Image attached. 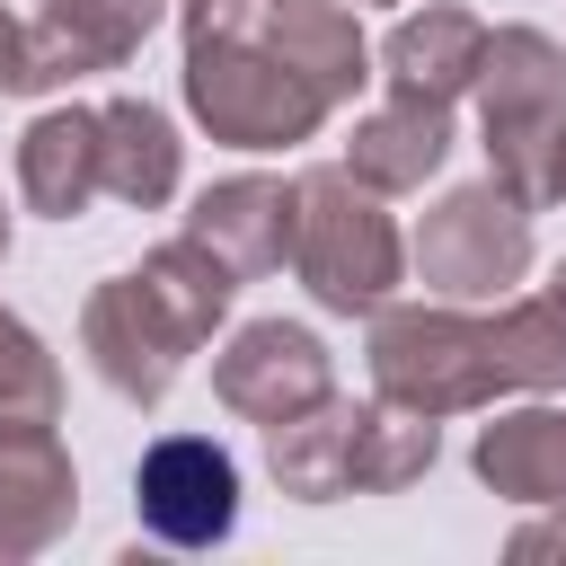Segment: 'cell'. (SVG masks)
Instances as JSON below:
<instances>
[{"label": "cell", "mask_w": 566, "mask_h": 566, "mask_svg": "<svg viewBox=\"0 0 566 566\" xmlns=\"http://www.w3.org/2000/svg\"><path fill=\"white\" fill-rule=\"evenodd\" d=\"M548 203H566V124H557V150H548Z\"/></svg>", "instance_id": "cell-22"}, {"label": "cell", "mask_w": 566, "mask_h": 566, "mask_svg": "<svg viewBox=\"0 0 566 566\" xmlns=\"http://www.w3.org/2000/svg\"><path fill=\"white\" fill-rule=\"evenodd\" d=\"M35 88H62L53 62H44V44H35V18L0 9V97H35Z\"/></svg>", "instance_id": "cell-20"}, {"label": "cell", "mask_w": 566, "mask_h": 566, "mask_svg": "<svg viewBox=\"0 0 566 566\" xmlns=\"http://www.w3.org/2000/svg\"><path fill=\"white\" fill-rule=\"evenodd\" d=\"M159 18L168 0H35V44L53 80H80V71H115Z\"/></svg>", "instance_id": "cell-16"}, {"label": "cell", "mask_w": 566, "mask_h": 566, "mask_svg": "<svg viewBox=\"0 0 566 566\" xmlns=\"http://www.w3.org/2000/svg\"><path fill=\"white\" fill-rule=\"evenodd\" d=\"M186 106L212 142L230 150H283V142H310L327 124V88L265 35V18L248 35H195L186 44Z\"/></svg>", "instance_id": "cell-2"}, {"label": "cell", "mask_w": 566, "mask_h": 566, "mask_svg": "<svg viewBox=\"0 0 566 566\" xmlns=\"http://www.w3.org/2000/svg\"><path fill=\"white\" fill-rule=\"evenodd\" d=\"M177 124L150 106V97H106L97 106V177L115 203H168L177 195Z\"/></svg>", "instance_id": "cell-15"}, {"label": "cell", "mask_w": 566, "mask_h": 566, "mask_svg": "<svg viewBox=\"0 0 566 566\" xmlns=\"http://www.w3.org/2000/svg\"><path fill=\"white\" fill-rule=\"evenodd\" d=\"M292 274L310 283L318 310L336 318H371L389 292H398V221L380 212V195L354 177V168H301L292 177Z\"/></svg>", "instance_id": "cell-3"}, {"label": "cell", "mask_w": 566, "mask_h": 566, "mask_svg": "<svg viewBox=\"0 0 566 566\" xmlns=\"http://www.w3.org/2000/svg\"><path fill=\"white\" fill-rule=\"evenodd\" d=\"M442 159H451V106H424V97L371 106V115L354 124V142H345V168H354L371 195H407V186H424Z\"/></svg>", "instance_id": "cell-13"}, {"label": "cell", "mask_w": 566, "mask_h": 566, "mask_svg": "<svg viewBox=\"0 0 566 566\" xmlns=\"http://www.w3.org/2000/svg\"><path fill=\"white\" fill-rule=\"evenodd\" d=\"M557 522H522L513 531V557H566V504H548Z\"/></svg>", "instance_id": "cell-21"}, {"label": "cell", "mask_w": 566, "mask_h": 566, "mask_svg": "<svg viewBox=\"0 0 566 566\" xmlns=\"http://www.w3.org/2000/svg\"><path fill=\"white\" fill-rule=\"evenodd\" d=\"M522 265H531V203L504 195L495 177L442 195L416 230V274L442 301H495V292L522 283Z\"/></svg>", "instance_id": "cell-6"}, {"label": "cell", "mask_w": 566, "mask_h": 566, "mask_svg": "<svg viewBox=\"0 0 566 566\" xmlns=\"http://www.w3.org/2000/svg\"><path fill=\"white\" fill-rule=\"evenodd\" d=\"M80 478L53 416H0V557H35L71 531Z\"/></svg>", "instance_id": "cell-9"}, {"label": "cell", "mask_w": 566, "mask_h": 566, "mask_svg": "<svg viewBox=\"0 0 566 566\" xmlns=\"http://www.w3.org/2000/svg\"><path fill=\"white\" fill-rule=\"evenodd\" d=\"M230 292H239V274H230L195 230H177V239L150 248L133 274H115V283L88 292L80 336H88L97 380H106L115 398H133V407H159V398L177 389L186 354L230 318Z\"/></svg>", "instance_id": "cell-1"}, {"label": "cell", "mask_w": 566, "mask_h": 566, "mask_svg": "<svg viewBox=\"0 0 566 566\" xmlns=\"http://www.w3.org/2000/svg\"><path fill=\"white\" fill-rule=\"evenodd\" d=\"M469 88H478L495 186L522 195V203H548V150H557V124H566V53L539 27H495Z\"/></svg>", "instance_id": "cell-4"}, {"label": "cell", "mask_w": 566, "mask_h": 566, "mask_svg": "<svg viewBox=\"0 0 566 566\" xmlns=\"http://www.w3.org/2000/svg\"><path fill=\"white\" fill-rule=\"evenodd\" d=\"M478 478L513 504H566V416L522 407L478 433Z\"/></svg>", "instance_id": "cell-17"}, {"label": "cell", "mask_w": 566, "mask_h": 566, "mask_svg": "<svg viewBox=\"0 0 566 566\" xmlns=\"http://www.w3.org/2000/svg\"><path fill=\"white\" fill-rule=\"evenodd\" d=\"M133 513H142V531L168 539V548H212V539H230V522H239V469H230V451H221L212 433H168V442H150L142 469H133Z\"/></svg>", "instance_id": "cell-7"}, {"label": "cell", "mask_w": 566, "mask_h": 566, "mask_svg": "<svg viewBox=\"0 0 566 566\" xmlns=\"http://www.w3.org/2000/svg\"><path fill=\"white\" fill-rule=\"evenodd\" d=\"M354 433H363V407L336 398V389L310 398L301 416L265 424V469H274V486L301 495V504H336V495H354Z\"/></svg>", "instance_id": "cell-12"}, {"label": "cell", "mask_w": 566, "mask_h": 566, "mask_svg": "<svg viewBox=\"0 0 566 566\" xmlns=\"http://www.w3.org/2000/svg\"><path fill=\"white\" fill-rule=\"evenodd\" d=\"M186 230H195L239 283H248V274H274L283 248H292V186H283V177H221V186L195 195Z\"/></svg>", "instance_id": "cell-10"}, {"label": "cell", "mask_w": 566, "mask_h": 566, "mask_svg": "<svg viewBox=\"0 0 566 566\" xmlns=\"http://www.w3.org/2000/svg\"><path fill=\"white\" fill-rule=\"evenodd\" d=\"M18 195L44 221H80L106 195V177H97V106H44L18 133Z\"/></svg>", "instance_id": "cell-11"}, {"label": "cell", "mask_w": 566, "mask_h": 566, "mask_svg": "<svg viewBox=\"0 0 566 566\" xmlns=\"http://www.w3.org/2000/svg\"><path fill=\"white\" fill-rule=\"evenodd\" d=\"M478 53H486V27L469 9H424V18H398L380 62H389V97H424V106H451L469 80H478Z\"/></svg>", "instance_id": "cell-14"}, {"label": "cell", "mask_w": 566, "mask_h": 566, "mask_svg": "<svg viewBox=\"0 0 566 566\" xmlns=\"http://www.w3.org/2000/svg\"><path fill=\"white\" fill-rule=\"evenodd\" d=\"M486 354L504 389H566V310L557 301H504L486 318Z\"/></svg>", "instance_id": "cell-18"}, {"label": "cell", "mask_w": 566, "mask_h": 566, "mask_svg": "<svg viewBox=\"0 0 566 566\" xmlns=\"http://www.w3.org/2000/svg\"><path fill=\"white\" fill-rule=\"evenodd\" d=\"M548 301H557V310H566V265H557V274H548Z\"/></svg>", "instance_id": "cell-23"}, {"label": "cell", "mask_w": 566, "mask_h": 566, "mask_svg": "<svg viewBox=\"0 0 566 566\" xmlns=\"http://www.w3.org/2000/svg\"><path fill=\"white\" fill-rule=\"evenodd\" d=\"M0 256H9V212H0Z\"/></svg>", "instance_id": "cell-24"}, {"label": "cell", "mask_w": 566, "mask_h": 566, "mask_svg": "<svg viewBox=\"0 0 566 566\" xmlns=\"http://www.w3.org/2000/svg\"><path fill=\"white\" fill-rule=\"evenodd\" d=\"M212 398L248 424H283L310 398H327V345L292 318H256L230 336V354L212 363Z\"/></svg>", "instance_id": "cell-8"}, {"label": "cell", "mask_w": 566, "mask_h": 566, "mask_svg": "<svg viewBox=\"0 0 566 566\" xmlns=\"http://www.w3.org/2000/svg\"><path fill=\"white\" fill-rule=\"evenodd\" d=\"M371 389L416 407V416H460V407H486L504 380H495V354H486V318L469 310H371Z\"/></svg>", "instance_id": "cell-5"}, {"label": "cell", "mask_w": 566, "mask_h": 566, "mask_svg": "<svg viewBox=\"0 0 566 566\" xmlns=\"http://www.w3.org/2000/svg\"><path fill=\"white\" fill-rule=\"evenodd\" d=\"M0 416H62V371L27 318L0 310Z\"/></svg>", "instance_id": "cell-19"}]
</instances>
